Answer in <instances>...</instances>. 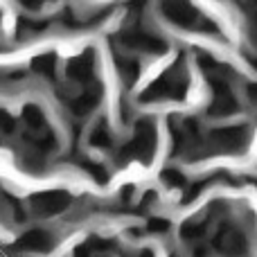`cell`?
Returning <instances> with one entry per match:
<instances>
[{
	"instance_id": "cell-1",
	"label": "cell",
	"mask_w": 257,
	"mask_h": 257,
	"mask_svg": "<svg viewBox=\"0 0 257 257\" xmlns=\"http://www.w3.org/2000/svg\"><path fill=\"white\" fill-rule=\"evenodd\" d=\"M21 250H48L52 246V237L43 230H34V232H27L21 241H18Z\"/></svg>"
}]
</instances>
